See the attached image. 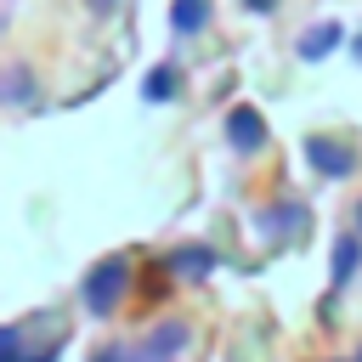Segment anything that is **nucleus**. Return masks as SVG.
Segmentation results:
<instances>
[{"instance_id": "nucleus-1", "label": "nucleus", "mask_w": 362, "mask_h": 362, "mask_svg": "<svg viewBox=\"0 0 362 362\" xmlns=\"http://www.w3.org/2000/svg\"><path fill=\"white\" fill-rule=\"evenodd\" d=\"M124 288H130V260H124V255H107V260H96V266L85 272L79 300H85L90 317H113L119 300H124Z\"/></svg>"}, {"instance_id": "nucleus-2", "label": "nucleus", "mask_w": 362, "mask_h": 362, "mask_svg": "<svg viewBox=\"0 0 362 362\" xmlns=\"http://www.w3.org/2000/svg\"><path fill=\"white\" fill-rule=\"evenodd\" d=\"M305 164H311L317 175L339 181V175L356 170V147H345V141H334V136H311V141H305Z\"/></svg>"}, {"instance_id": "nucleus-3", "label": "nucleus", "mask_w": 362, "mask_h": 362, "mask_svg": "<svg viewBox=\"0 0 362 362\" xmlns=\"http://www.w3.org/2000/svg\"><path fill=\"white\" fill-rule=\"evenodd\" d=\"M226 141H232V153H260V141H266V119H260L249 102H238V107L226 113Z\"/></svg>"}, {"instance_id": "nucleus-4", "label": "nucleus", "mask_w": 362, "mask_h": 362, "mask_svg": "<svg viewBox=\"0 0 362 362\" xmlns=\"http://www.w3.org/2000/svg\"><path fill=\"white\" fill-rule=\"evenodd\" d=\"M164 266H170L175 277H187V283H204V277H215V249H204V243H181Z\"/></svg>"}, {"instance_id": "nucleus-5", "label": "nucleus", "mask_w": 362, "mask_h": 362, "mask_svg": "<svg viewBox=\"0 0 362 362\" xmlns=\"http://www.w3.org/2000/svg\"><path fill=\"white\" fill-rule=\"evenodd\" d=\"M181 345H187V328H181V322H158V328L136 345V362H170Z\"/></svg>"}, {"instance_id": "nucleus-6", "label": "nucleus", "mask_w": 362, "mask_h": 362, "mask_svg": "<svg viewBox=\"0 0 362 362\" xmlns=\"http://www.w3.org/2000/svg\"><path fill=\"white\" fill-rule=\"evenodd\" d=\"M255 226H260L266 238H272V232H277V238L305 232V204H272V209H260V215H255Z\"/></svg>"}, {"instance_id": "nucleus-7", "label": "nucleus", "mask_w": 362, "mask_h": 362, "mask_svg": "<svg viewBox=\"0 0 362 362\" xmlns=\"http://www.w3.org/2000/svg\"><path fill=\"white\" fill-rule=\"evenodd\" d=\"M362 266V232H339L334 238V288H345Z\"/></svg>"}, {"instance_id": "nucleus-8", "label": "nucleus", "mask_w": 362, "mask_h": 362, "mask_svg": "<svg viewBox=\"0 0 362 362\" xmlns=\"http://www.w3.org/2000/svg\"><path fill=\"white\" fill-rule=\"evenodd\" d=\"M334 45H339V23H317V28H305V34L294 40V51H300L305 62H322Z\"/></svg>"}, {"instance_id": "nucleus-9", "label": "nucleus", "mask_w": 362, "mask_h": 362, "mask_svg": "<svg viewBox=\"0 0 362 362\" xmlns=\"http://www.w3.org/2000/svg\"><path fill=\"white\" fill-rule=\"evenodd\" d=\"M204 23H209V0H175V11H170L175 34H198Z\"/></svg>"}, {"instance_id": "nucleus-10", "label": "nucleus", "mask_w": 362, "mask_h": 362, "mask_svg": "<svg viewBox=\"0 0 362 362\" xmlns=\"http://www.w3.org/2000/svg\"><path fill=\"white\" fill-rule=\"evenodd\" d=\"M175 85H181V74H175L170 62H158V68L147 74V85H141V96H147V102H170V96H175Z\"/></svg>"}, {"instance_id": "nucleus-11", "label": "nucleus", "mask_w": 362, "mask_h": 362, "mask_svg": "<svg viewBox=\"0 0 362 362\" xmlns=\"http://www.w3.org/2000/svg\"><path fill=\"white\" fill-rule=\"evenodd\" d=\"M6 102H28V68H6Z\"/></svg>"}, {"instance_id": "nucleus-12", "label": "nucleus", "mask_w": 362, "mask_h": 362, "mask_svg": "<svg viewBox=\"0 0 362 362\" xmlns=\"http://www.w3.org/2000/svg\"><path fill=\"white\" fill-rule=\"evenodd\" d=\"M0 362H23V334L17 328H0Z\"/></svg>"}, {"instance_id": "nucleus-13", "label": "nucleus", "mask_w": 362, "mask_h": 362, "mask_svg": "<svg viewBox=\"0 0 362 362\" xmlns=\"http://www.w3.org/2000/svg\"><path fill=\"white\" fill-rule=\"evenodd\" d=\"M90 362H130V351H119V345H107V351H96Z\"/></svg>"}, {"instance_id": "nucleus-14", "label": "nucleus", "mask_w": 362, "mask_h": 362, "mask_svg": "<svg viewBox=\"0 0 362 362\" xmlns=\"http://www.w3.org/2000/svg\"><path fill=\"white\" fill-rule=\"evenodd\" d=\"M243 6H249V11H272L277 0H243Z\"/></svg>"}, {"instance_id": "nucleus-15", "label": "nucleus", "mask_w": 362, "mask_h": 362, "mask_svg": "<svg viewBox=\"0 0 362 362\" xmlns=\"http://www.w3.org/2000/svg\"><path fill=\"white\" fill-rule=\"evenodd\" d=\"M90 6H96V11H113V6H119V0H90Z\"/></svg>"}, {"instance_id": "nucleus-16", "label": "nucleus", "mask_w": 362, "mask_h": 362, "mask_svg": "<svg viewBox=\"0 0 362 362\" xmlns=\"http://www.w3.org/2000/svg\"><path fill=\"white\" fill-rule=\"evenodd\" d=\"M356 62H362V34H356Z\"/></svg>"}, {"instance_id": "nucleus-17", "label": "nucleus", "mask_w": 362, "mask_h": 362, "mask_svg": "<svg viewBox=\"0 0 362 362\" xmlns=\"http://www.w3.org/2000/svg\"><path fill=\"white\" fill-rule=\"evenodd\" d=\"M356 232H362V204H356Z\"/></svg>"}, {"instance_id": "nucleus-18", "label": "nucleus", "mask_w": 362, "mask_h": 362, "mask_svg": "<svg viewBox=\"0 0 362 362\" xmlns=\"http://www.w3.org/2000/svg\"><path fill=\"white\" fill-rule=\"evenodd\" d=\"M356 362H362V356H356Z\"/></svg>"}]
</instances>
